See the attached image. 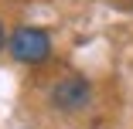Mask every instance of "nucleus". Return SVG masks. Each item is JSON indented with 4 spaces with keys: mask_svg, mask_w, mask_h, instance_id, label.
Segmentation results:
<instances>
[{
    "mask_svg": "<svg viewBox=\"0 0 133 129\" xmlns=\"http://www.w3.org/2000/svg\"><path fill=\"white\" fill-rule=\"evenodd\" d=\"M10 55L24 65H41L51 55V37L41 27H17L10 34Z\"/></svg>",
    "mask_w": 133,
    "mask_h": 129,
    "instance_id": "obj_1",
    "label": "nucleus"
},
{
    "mask_svg": "<svg viewBox=\"0 0 133 129\" xmlns=\"http://www.w3.org/2000/svg\"><path fill=\"white\" fill-rule=\"evenodd\" d=\"M0 48H4V24H0Z\"/></svg>",
    "mask_w": 133,
    "mask_h": 129,
    "instance_id": "obj_3",
    "label": "nucleus"
},
{
    "mask_svg": "<svg viewBox=\"0 0 133 129\" xmlns=\"http://www.w3.org/2000/svg\"><path fill=\"white\" fill-rule=\"evenodd\" d=\"M55 102L65 109H78V105H85L89 102V85L85 78H65L55 85Z\"/></svg>",
    "mask_w": 133,
    "mask_h": 129,
    "instance_id": "obj_2",
    "label": "nucleus"
}]
</instances>
